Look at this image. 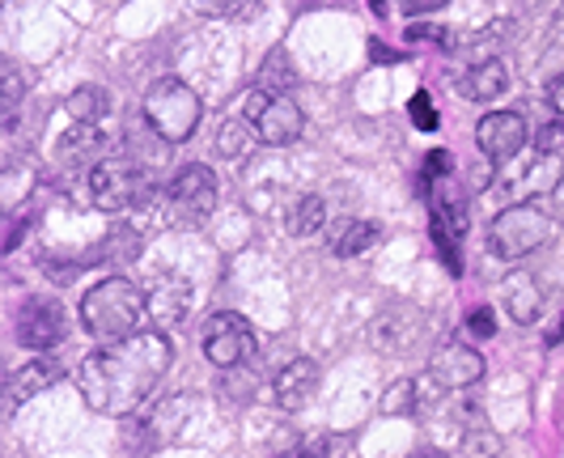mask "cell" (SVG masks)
Instances as JSON below:
<instances>
[{
  "label": "cell",
  "mask_w": 564,
  "mask_h": 458,
  "mask_svg": "<svg viewBox=\"0 0 564 458\" xmlns=\"http://www.w3.org/2000/svg\"><path fill=\"white\" fill-rule=\"evenodd\" d=\"M141 315H149V293L128 276H107L82 297V323L98 340H123L137 331Z\"/></svg>",
  "instance_id": "2"
},
{
  "label": "cell",
  "mask_w": 564,
  "mask_h": 458,
  "mask_svg": "<svg viewBox=\"0 0 564 458\" xmlns=\"http://www.w3.org/2000/svg\"><path fill=\"white\" fill-rule=\"evenodd\" d=\"M451 171H454L451 153H446V149H433V153H429V174H433V178H446Z\"/></svg>",
  "instance_id": "32"
},
{
  "label": "cell",
  "mask_w": 564,
  "mask_h": 458,
  "mask_svg": "<svg viewBox=\"0 0 564 458\" xmlns=\"http://www.w3.org/2000/svg\"><path fill=\"white\" fill-rule=\"evenodd\" d=\"M373 242H378V221H339V226L332 229V251H336L339 259L366 255Z\"/></svg>",
  "instance_id": "18"
},
{
  "label": "cell",
  "mask_w": 564,
  "mask_h": 458,
  "mask_svg": "<svg viewBox=\"0 0 564 458\" xmlns=\"http://www.w3.org/2000/svg\"><path fill=\"white\" fill-rule=\"evenodd\" d=\"M323 221H327V208H323V200H318V196H306V200L293 208V233H297V238H311V233H318V229H323Z\"/></svg>",
  "instance_id": "24"
},
{
  "label": "cell",
  "mask_w": 564,
  "mask_h": 458,
  "mask_svg": "<svg viewBox=\"0 0 564 458\" xmlns=\"http://www.w3.org/2000/svg\"><path fill=\"white\" fill-rule=\"evenodd\" d=\"M408 115H412V123H416V128H421V132H433V128H437V111H433V98H429V94H416V98H412V102H408Z\"/></svg>",
  "instance_id": "25"
},
{
  "label": "cell",
  "mask_w": 564,
  "mask_h": 458,
  "mask_svg": "<svg viewBox=\"0 0 564 458\" xmlns=\"http://www.w3.org/2000/svg\"><path fill=\"white\" fill-rule=\"evenodd\" d=\"M68 336V315L56 297H26L22 310H18V340L43 352V348H56Z\"/></svg>",
  "instance_id": "8"
},
{
  "label": "cell",
  "mask_w": 564,
  "mask_h": 458,
  "mask_svg": "<svg viewBox=\"0 0 564 458\" xmlns=\"http://www.w3.org/2000/svg\"><path fill=\"white\" fill-rule=\"evenodd\" d=\"M254 348H259V340H254L251 318L234 315V310H221V315L208 318V327H204V357L213 366L238 370V366L251 361Z\"/></svg>",
  "instance_id": "7"
},
{
  "label": "cell",
  "mask_w": 564,
  "mask_h": 458,
  "mask_svg": "<svg viewBox=\"0 0 564 458\" xmlns=\"http://www.w3.org/2000/svg\"><path fill=\"white\" fill-rule=\"evenodd\" d=\"M429 378L442 391H467L484 378V357L467 344H442L429 361Z\"/></svg>",
  "instance_id": "10"
},
{
  "label": "cell",
  "mask_w": 564,
  "mask_h": 458,
  "mask_svg": "<svg viewBox=\"0 0 564 458\" xmlns=\"http://www.w3.org/2000/svg\"><path fill=\"white\" fill-rule=\"evenodd\" d=\"M446 4H451V0H399V9L412 13V18H416V13H433V9H446Z\"/></svg>",
  "instance_id": "33"
},
{
  "label": "cell",
  "mask_w": 564,
  "mask_h": 458,
  "mask_svg": "<svg viewBox=\"0 0 564 458\" xmlns=\"http://www.w3.org/2000/svg\"><path fill=\"white\" fill-rule=\"evenodd\" d=\"M59 378H64V366H59L56 357H34V361H26L22 370L13 373V382H9V403L18 407V403L34 400L39 391L56 386Z\"/></svg>",
  "instance_id": "15"
},
{
  "label": "cell",
  "mask_w": 564,
  "mask_h": 458,
  "mask_svg": "<svg viewBox=\"0 0 564 458\" xmlns=\"http://www.w3.org/2000/svg\"><path fill=\"white\" fill-rule=\"evenodd\" d=\"M251 123H247V119H229L226 128H221V132H217V149H221V157H234V162H238V157H247V149H251Z\"/></svg>",
  "instance_id": "23"
},
{
  "label": "cell",
  "mask_w": 564,
  "mask_h": 458,
  "mask_svg": "<svg viewBox=\"0 0 564 458\" xmlns=\"http://www.w3.org/2000/svg\"><path fill=\"white\" fill-rule=\"evenodd\" d=\"M552 217L539 204H509L506 212H497V221L488 229V242L501 259H527L543 251L552 242Z\"/></svg>",
  "instance_id": "4"
},
{
  "label": "cell",
  "mask_w": 564,
  "mask_h": 458,
  "mask_svg": "<svg viewBox=\"0 0 564 458\" xmlns=\"http://www.w3.org/2000/svg\"><path fill=\"white\" fill-rule=\"evenodd\" d=\"M424 331V315L416 306H391V310H382V315L373 318V327H369V336L378 348H387V352H412L416 340H421Z\"/></svg>",
  "instance_id": "12"
},
{
  "label": "cell",
  "mask_w": 564,
  "mask_h": 458,
  "mask_svg": "<svg viewBox=\"0 0 564 458\" xmlns=\"http://www.w3.org/2000/svg\"><path fill=\"white\" fill-rule=\"evenodd\" d=\"M89 196L102 212H123L132 204H144L153 196L149 178H144L141 166H132L128 157H102L94 162L89 171Z\"/></svg>",
  "instance_id": "5"
},
{
  "label": "cell",
  "mask_w": 564,
  "mask_h": 458,
  "mask_svg": "<svg viewBox=\"0 0 564 458\" xmlns=\"http://www.w3.org/2000/svg\"><path fill=\"white\" fill-rule=\"evenodd\" d=\"M144 123L162 137L166 144H183L196 137L199 119H204V102H199V94L187 81H178V77H162V81H153L149 94H144Z\"/></svg>",
  "instance_id": "3"
},
{
  "label": "cell",
  "mask_w": 564,
  "mask_h": 458,
  "mask_svg": "<svg viewBox=\"0 0 564 458\" xmlns=\"http://www.w3.org/2000/svg\"><path fill=\"white\" fill-rule=\"evenodd\" d=\"M327 450H332L327 437H306V441H297V455L293 458H327Z\"/></svg>",
  "instance_id": "30"
},
{
  "label": "cell",
  "mask_w": 564,
  "mask_h": 458,
  "mask_svg": "<svg viewBox=\"0 0 564 458\" xmlns=\"http://www.w3.org/2000/svg\"><path fill=\"white\" fill-rule=\"evenodd\" d=\"M314 391H318V366H314L311 357H297V361H289L276 378H272V400L281 412H297V407H306L314 400Z\"/></svg>",
  "instance_id": "13"
},
{
  "label": "cell",
  "mask_w": 564,
  "mask_h": 458,
  "mask_svg": "<svg viewBox=\"0 0 564 458\" xmlns=\"http://www.w3.org/2000/svg\"><path fill=\"white\" fill-rule=\"evenodd\" d=\"M238 4H242V0H192V9H196V13H208V18H226Z\"/></svg>",
  "instance_id": "29"
},
{
  "label": "cell",
  "mask_w": 564,
  "mask_h": 458,
  "mask_svg": "<svg viewBox=\"0 0 564 458\" xmlns=\"http://www.w3.org/2000/svg\"><path fill=\"white\" fill-rule=\"evenodd\" d=\"M527 119L513 111H492L480 119V128H476V144L484 149V157H492V162H509V157H518L522 149H527Z\"/></svg>",
  "instance_id": "11"
},
{
  "label": "cell",
  "mask_w": 564,
  "mask_h": 458,
  "mask_svg": "<svg viewBox=\"0 0 564 458\" xmlns=\"http://www.w3.org/2000/svg\"><path fill=\"white\" fill-rule=\"evenodd\" d=\"M506 310L513 323H535L543 310V281L535 272H513L506 281Z\"/></svg>",
  "instance_id": "16"
},
{
  "label": "cell",
  "mask_w": 564,
  "mask_h": 458,
  "mask_svg": "<svg viewBox=\"0 0 564 458\" xmlns=\"http://www.w3.org/2000/svg\"><path fill=\"white\" fill-rule=\"evenodd\" d=\"M408 39H416V43H451V34L442 26H408Z\"/></svg>",
  "instance_id": "31"
},
{
  "label": "cell",
  "mask_w": 564,
  "mask_h": 458,
  "mask_svg": "<svg viewBox=\"0 0 564 458\" xmlns=\"http://www.w3.org/2000/svg\"><path fill=\"white\" fill-rule=\"evenodd\" d=\"M18 102H22V77H18V68H9V73H4V115H9V119L18 111Z\"/></svg>",
  "instance_id": "27"
},
{
  "label": "cell",
  "mask_w": 564,
  "mask_h": 458,
  "mask_svg": "<svg viewBox=\"0 0 564 458\" xmlns=\"http://www.w3.org/2000/svg\"><path fill=\"white\" fill-rule=\"evenodd\" d=\"M412 458H446V455H433V450H429V455H412Z\"/></svg>",
  "instance_id": "36"
},
{
  "label": "cell",
  "mask_w": 564,
  "mask_h": 458,
  "mask_svg": "<svg viewBox=\"0 0 564 458\" xmlns=\"http://www.w3.org/2000/svg\"><path fill=\"white\" fill-rule=\"evenodd\" d=\"M467 323H471V331H476L480 340H488V336H497V318H492V310H488V306H480V310H471V318H467Z\"/></svg>",
  "instance_id": "28"
},
{
  "label": "cell",
  "mask_w": 564,
  "mask_h": 458,
  "mask_svg": "<svg viewBox=\"0 0 564 458\" xmlns=\"http://www.w3.org/2000/svg\"><path fill=\"white\" fill-rule=\"evenodd\" d=\"M501 437H497V429L484 421L480 412L467 421V429H463V455L467 458H501Z\"/></svg>",
  "instance_id": "19"
},
{
  "label": "cell",
  "mask_w": 564,
  "mask_h": 458,
  "mask_svg": "<svg viewBox=\"0 0 564 458\" xmlns=\"http://www.w3.org/2000/svg\"><path fill=\"white\" fill-rule=\"evenodd\" d=\"M192 310V285L183 276H162L149 288V318L158 327H178Z\"/></svg>",
  "instance_id": "14"
},
{
  "label": "cell",
  "mask_w": 564,
  "mask_h": 458,
  "mask_svg": "<svg viewBox=\"0 0 564 458\" xmlns=\"http://www.w3.org/2000/svg\"><path fill=\"white\" fill-rule=\"evenodd\" d=\"M242 119L254 128V137L263 144H293L306 128V115L302 107L289 98V94H268V89H251L247 94V107Z\"/></svg>",
  "instance_id": "6"
},
{
  "label": "cell",
  "mask_w": 564,
  "mask_h": 458,
  "mask_svg": "<svg viewBox=\"0 0 564 458\" xmlns=\"http://www.w3.org/2000/svg\"><path fill=\"white\" fill-rule=\"evenodd\" d=\"M416 407H421V386H416L412 378L391 382V386H387V395H382V403H378V412H382V416H408V412H416Z\"/></svg>",
  "instance_id": "21"
},
{
  "label": "cell",
  "mask_w": 564,
  "mask_h": 458,
  "mask_svg": "<svg viewBox=\"0 0 564 458\" xmlns=\"http://www.w3.org/2000/svg\"><path fill=\"white\" fill-rule=\"evenodd\" d=\"M170 366H174V344L162 331H132L89 352L77 370V386L94 412L123 421L149 403Z\"/></svg>",
  "instance_id": "1"
},
{
  "label": "cell",
  "mask_w": 564,
  "mask_h": 458,
  "mask_svg": "<svg viewBox=\"0 0 564 458\" xmlns=\"http://www.w3.org/2000/svg\"><path fill=\"white\" fill-rule=\"evenodd\" d=\"M547 102H552V111L564 119V73L556 77V81H552V86H547Z\"/></svg>",
  "instance_id": "34"
},
{
  "label": "cell",
  "mask_w": 564,
  "mask_h": 458,
  "mask_svg": "<svg viewBox=\"0 0 564 458\" xmlns=\"http://www.w3.org/2000/svg\"><path fill=\"white\" fill-rule=\"evenodd\" d=\"M539 157H564V119L539 132Z\"/></svg>",
  "instance_id": "26"
},
{
  "label": "cell",
  "mask_w": 564,
  "mask_h": 458,
  "mask_svg": "<svg viewBox=\"0 0 564 458\" xmlns=\"http://www.w3.org/2000/svg\"><path fill=\"white\" fill-rule=\"evenodd\" d=\"M547 340H552V344H561V340H564V318H561V323H556V331H552Z\"/></svg>",
  "instance_id": "35"
},
{
  "label": "cell",
  "mask_w": 564,
  "mask_h": 458,
  "mask_svg": "<svg viewBox=\"0 0 564 458\" xmlns=\"http://www.w3.org/2000/svg\"><path fill=\"white\" fill-rule=\"evenodd\" d=\"M107 89L98 86H82L68 94V119L73 123H102V115H107Z\"/></svg>",
  "instance_id": "20"
},
{
  "label": "cell",
  "mask_w": 564,
  "mask_h": 458,
  "mask_svg": "<svg viewBox=\"0 0 564 458\" xmlns=\"http://www.w3.org/2000/svg\"><path fill=\"white\" fill-rule=\"evenodd\" d=\"M166 196L183 217H192V221L208 217L217 208V174L208 171V166H199V162H192V166H183L170 178Z\"/></svg>",
  "instance_id": "9"
},
{
  "label": "cell",
  "mask_w": 564,
  "mask_h": 458,
  "mask_svg": "<svg viewBox=\"0 0 564 458\" xmlns=\"http://www.w3.org/2000/svg\"><path fill=\"white\" fill-rule=\"evenodd\" d=\"M259 86L263 89L272 86V94H289V89L297 86V68L289 64L284 52H272V56H268V64L259 68Z\"/></svg>",
  "instance_id": "22"
},
{
  "label": "cell",
  "mask_w": 564,
  "mask_h": 458,
  "mask_svg": "<svg viewBox=\"0 0 564 458\" xmlns=\"http://www.w3.org/2000/svg\"><path fill=\"white\" fill-rule=\"evenodd\" d=\"M506 89H509V68L501 59H480V64H471V73L463 77V94H467L471 102H497Z\"/></svg>",
  "instance_id": "17"
}]
</instances>
